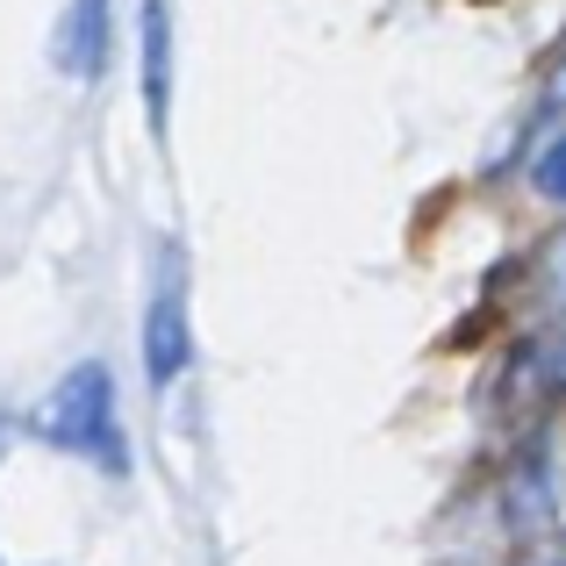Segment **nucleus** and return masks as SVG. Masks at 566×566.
Here are the masks:
<instances>
[{
    "label": "nucleus",
    "instance_id": "f257e3e1",
    "mask_svg": "<svg viewBox=\"0 0 566 566\" xmlns=\"http://www.w3.org/2000/svg\"><path fill=\"white\" fill-rule=\"evenodd\" d=\"M36 430L57 444V452H86V459H101V467H115V473L129 467V444H123V430H115L108 366H72V374L51 387V401L36 409Z\"/></svg>",
    "mask_w": 566,
    "mask_h": 566
},
{
    "label": "nucleus",
    "instance_id": "f03ea898",
    "mask_svg": "<svg viewBox=\"0 0 566 566\" xmlns=\"http://www.w3.org/2000/svg\"><path fill=\"white\" fill-rule=\"evenodd\" d=\"M144 359H151L158 387L180 380L187 359H193V345H187V280H180V265H172V251H166V273H158L151 316H144Z\"/></svg>",
    "mask_w": 566,
    "mask_h": 566
},
{
    "label": "nucleus",
    "instance_id": "7ed1b4c3",
    "mask_svg": "<svg viewBox=\"0 0 566 566\" xmlns=\"http://www.w3.org/2000/svg\"><path fill=\"white\" fill-rule=\"evenodd\" d=\"M57 65L72 80H94L108 65V0H72L65 22H57Z\"/></svg>",
    "mask_w": 566,
    "mask_h": 566
},
{
    "label": "nucleus",
    "instance_id": "20e7f679",
    "mask_svg": "<svg viewBox=\"0 0 566 566\" xmlns=\"http://www.w3.org/2000/svg\"><path fill=\"white\" fill-rule=\"evenodd\" d=\"M166 0H144V101L158 129H166Z\"/></svg>",
    "mask_w": 566,
    "mask_h": 566
},
{
    "label": "nucleus",
    "instance_id": "39448f33",
    "mask_svg": "<svg viewBox=\"0 0 566 566\" xmlns=\"http://www.w3.org/2000/svg\"><path fill=\"white\" fill-rule=\"evenodd\" d=\"M531 374H538V387H553V395L566 387V316L538 337V352H531Z\"/></svg>",
    "mask_w": 566,
    "mask_h": 566
},
{
    "label": "nucleus",
    "instance_id": "423d86ee",
    "mask_svg": "<svg viewBox=\"0 0 566 566\" xmlns=\"http://www.w3.org/2000/svg\"><path fill=\"white\" fill-rule=\"evenodd\" d=\"M531 180H538V193H545V201H559V208H566V129H559L553 144H545V151H538Z\"/></svg>",
    "mask_w": 566,
    "mask_h": 566
},
{
    "label": "nucleus",
    "instance_id": "0eeeda50",
    "mask_svg": "<svg viewBox=\"0 0 566 566\" xmlns=\"http://www.w3.org/2000/svg\"><path fill=\"white\" fill-rule=\"evenodd\" d=\"M559 94H566V72H559Z\"/></svg>",
    "mask_w": 566,
    "mask_h": 566
}]
</instances>
